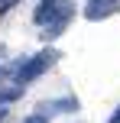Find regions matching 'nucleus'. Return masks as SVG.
Returning <instances> with one entry per match:
<instances>
[{
  "instance_id": "nucleus-1",
  "label": "nucleus",
  "mask_w": 120,
  "mask_h": 123,
  "mask_svg": "<svg viewBox=\"0 0 120 123\" xmlns=\"http://www.w3.org/2000/svg\"><path fill=\"white\" fill-rule=\"evenodd\" d=\"M58 58H62V55H58V49H52V45H49V49H42V52H36V55H29L23 65H16L10 74L16 78V84H23V87H26V84H32L36 78H42V74L49 71V68L55 65Z\"/></svg>"
},
{
  "instance_id": "nucleus-6",
  "label": "nucleus",
  "mask_w": 120,
  "mask_h": 123,
  "mask_svg": "<svg viewBox=\"0 0 120 123\" xmlns=\"http://www.w3.org/2000/svg\"><path fill=\"white\" fill-rule=\"evenodd\" d=\"M26 94V87L23 84H13V87H0V107H6V104H13V100H19Z\"/></svg>"
},
{
  "instance_id": "nucleus-2",
  "label": "nucleus",
  "mask_w": 120,
  "mask_h": 123,
  "mask_svg": "<svg viewBox=\"0 0 120 123\" xmlns=\"http://www.w3.org/2000/svg\"><path fill=\"white\" fill-rule=\"evenodd\" d=\"M71 16H75V6L68 3L62 13H55V16H52L49 23H45V29H42V39H45V42H55V39L65 32V26L71 23Z\"/></svg>"
},
{
  "instance_id": "nucleus-8",
  "label": "nucleus",
  "mask_w": 120,
  "mask_h": 123,
  "mask_svg": "<svg viewBox=\"0 0 120 123\" xmlns=\"http://www.w3.org/2000/svg\"><path fill=\"white\" fill-rule=\"evenodd\" d=\"M10 71H13V68H6V65H0V81H3V78H6V74H10Z\"/></svg>"
},
{
  "instance_id": "nucleus-4",
  "label": "nucleus",
  "mask_w": 120,
  "mask_h": 123,
  "mask_svg": "<svg viewBox=\"0 0 120 123\" xmlns=\"http://www.w3.org/2000/svg\"><path fill=\"white\" fill-rule=\"evenodd\" d=\"M78 97H55V100H42V104L36 107L39 113H45V117H52V113H78Z\"/></svg>"
},
{
  "instance_id": "nucleus-10",
  "label": "nucleus",
  "mask_w": 120,
  "mask_h": 123,
  "mask_svg": "<svg viewBox=\"0 0 120 123\" xmlns=\"http://www.w3.org/2000/svg\"><path fill=\"white\" fill-rule=\"evenodd\" d=\"M6 120V107H0V123H3Z\"/></svg>"
},
{
  "instance_id": "nucleus-11",
  "label": "nucleus",
  "mask_w": 120,
  "mask_h": 123,
  "mask_svg": "<svg viewBox=\"0 0 120 123\" xmlns=\"http://www.w3.org/2000/svg\"><path fill=\"white\" fill-rule=\"evenodd\" d=\"M23 123H29V120H23Z\"/></svg>"
},
{
  "instance_id": "nucleus-7",
  "label": "nucleus",
  "mask_w": 120,
  "mask_h": 123,
  "mask_svg": "<svg viewBox=\"0 0 120 123\" xmlns=\"http://www.w3.org/2000/svg\"><path fill=\"white\" fill-rule=\"evenodd\" d=\"M19 0H0V16H6V13H10V6H16Z\"/></svg>"
},
{
  "instance_id": "nucleus-3",
  "label": "nucleus",
  "mask_w": 120,
  "mask_h": 123,
  "mask_svg": "<svg viewBox=\"0 0 120 123\" xmlns=\"http://www.w3.org/2000/svg\"><path fill=\"white\" fill-rule=\"evenodd\" d=\"M120 13V0H88V10H84V19L97 23V19H107Z\"/></svg>"
},
{
  "instance_id": "nucleus-9",
  "label": "nucleus",
  "mask_w": 120,
  "mask_h": 123,
  "mask_svg": "<svg viewBox=\"0 0 120 123\" xmlns=\"http://www.w3.org/2000/svg\"><path fill=\"white\" fill-rule=\"evenodd\" d=\"M107 123H120V107H117V110H114V117H110Z\"/></svg>"
},
{
  "instance_id": "nucleus-5",
  "label": "nucleus",
  "mask_w": 120,
  "mask_h": 123,
  "mask_svg": "<svg viewBox=\"0 0 120 123\" xmlns=\"http://www.w3.org/2000/svg\"><path fill=\"white\" fill-rule=\"evenodd\" d=\"M68 3H71V0H42V3H39V10L32 13L36 26H45V23H49L52 16H55V13H62V10H65Z\"/></svg>"
}]
</instances>
